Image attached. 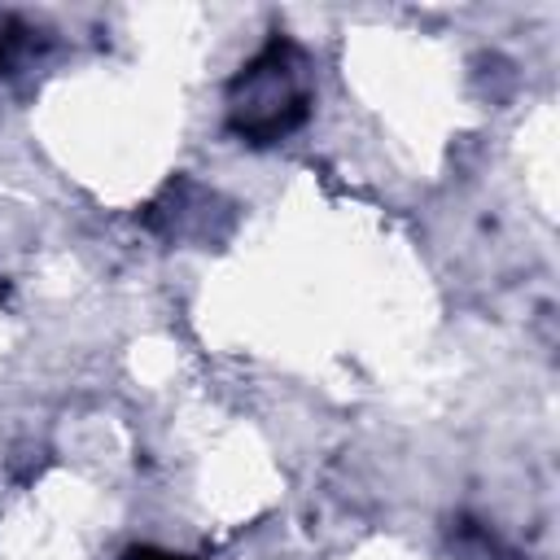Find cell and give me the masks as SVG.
I'll return each instance as SVG.
<instances>
[{"label":"cell","mask_w":560,"mask_h":560,"mask_svg":"<svg viewBox=\"0 0 560 560\" xmlns=\"http://www.w3.org/2000/svg\"><path fill=\"white\" fill-rule=\"evenodd\" d=\"M22 52V26H4L0 31V70H9Z\"/></svg>","instance_id":"obj_2"},{"label":"cell","mask_w":560,"mask_h":560,"mask_svg":"<svg viewBox=\"0 0 560 560\" xmlns=\"http://www.w3.org/2000/svg\"><path fill=\"white\" fill-rule=\"evenodd\" d=\"M127 560H188V556H175V551H162V547H131Z\"/></svg>","instance_id":"obj_3"},{"label":"cell","mask_w":560,"mask_h":560,"mask_svg":"<svg viewBox=\"0 0 560 560\" xmlns=\"http://www.w3.org/2000/svg\"><path fill=\"white\" fill-rule=\"evenodd\" d=\"M293 44L271 39L236 79V118L232 127L249 140H280L306 118V92L293 83Z\"/></svg>","instance_id":"obj_1"}]
</instances>
